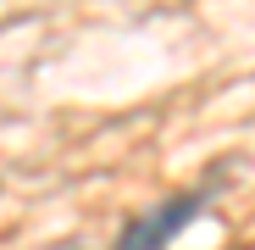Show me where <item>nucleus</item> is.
<instances>
[{"mask_svg": "<svg viewBox=\"0 0 255 250\" xmlns=\"http://www.w3.org/2000/svg\"><path fill=\"white\" fill-rule=\"evenodd\" d=\"M211 195H217V184H194V189H178V195H166L161 206H150V212L139 217H128V228L117 234V250H166L205 206Z\"/></svg>", "mask_w": 255, "mask_h": 250, "instance_id": "nucleus-1", "label": "nucleus"}, {"mask_svg": "<svg viewBox=\"0 0 255 250\" xmlns=\"http://www.w3.org/2000/svg\"><path fill=\"white\" fill-rule=\"evenodd\" d=\"M233 250H250V245H233Z\"/></svg>", "mask_w": 255, "mask_h": 250, "instance_id": "nucleus-2", "label": "nucleus"}]
</instances>
